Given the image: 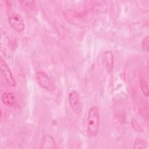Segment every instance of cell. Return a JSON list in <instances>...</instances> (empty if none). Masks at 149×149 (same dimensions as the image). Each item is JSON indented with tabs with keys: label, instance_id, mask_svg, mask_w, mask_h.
<instances>
[{
	"label": "cell",
	"instance_id": "cell-4",
	"mask_svg": "<svg viewBox=\"0 0 149 149\" xmlns=\"http://www.w3.org/2000/svg\"><path fill=\"white\" fill-rule=\"evenodd\" d=\"M0 68L1 73L6 84L10 87H15L16 85V82L13 77V73L8 66L6 62L2 58H1L0 60Z\"/></svg>",
	"mask_w": 149,
	"mask_h": 149
},
{
	"label": "cell",
	"instance_id": "cell-12",
	"mask_svg": "<svg viewBox=\"0 0 149 149\" xmlns=\"http://www.w3.org/2000/svg\"><path fill=\"white\" fill-rule=\"evenodd\" d=\"M141 47L144 51H148L149 49V37L148 36H146L144 38H143L141 42Z\"/></svg>",
	"mask_w": 149,
	"mask_h": 149
},
{
	"label": "cell",
	"instance_id": "cell-11",
	"mask_svg": "<svg viewBox=\"0 0 149 149\" xmlns=\"http://www.w3.org/2000/svg\"><path fill=\"white\" fill-rule=\"evenodd\" d=\"M131 125L132 127L133 128L134 130L138 132H143V127L140 126L139 123L135 119H132L131 121Z\"/></svg>",
	"mask_w": 149,
	"mask_h": 149
},
{
	"label": "cell",
	"instance_id": "cell-9",
	"mask_svg": "<svg viewBox=\"0 0 149 149\" xmlns=\"http://www.w3.org/2000/svg\"><path fill=\"white\" fill-rule=\"evenodd\" d=\"M148 148V143L146 140L140 137H138L135 140L133 144V148Z\"/></svg>",
	"mask_w": 149,
	"mask_h": 149
},
{
	"label": "cell",
	"instance_id": "cell-10",
	"mask_svg": "<svg viewBox=\"0 0 149 149\" xmlns=\"http://www.w3.org/2000/svg\"><path fill=\"white\" fill-rule=\"evenodd\" d=\"M140 86L141 90L143 94V95L146 97H148L149 95V92H148V84L147 82L144 79H140Z\"/></svg>",
	"mask_w": 149,
	"mask_h": 149
},
{
	"label": "cell",
	"instance_id": "cell-8",
	"mask_svg": "<svg viewBox=\"0 0 149 149\" xmlns=\"http://www.w3.org/2000/svg\"><path fill=\"white\" fill-rule=\"evenodd\" d=\"M41 148H56V142L52 136L45 135L42 140Z\"/></svg>",
	"mask_w": 149,
	"mask_h": 149
},
{
	"label": "cell",
	"instance_id": "cell-1",
	"mask_svg": "<svg viewBox=\"0 0 149 149\" xmlns=\"http://www.w3.org/2000/svg\"><path fill=\"white\" fill-rule=\"evenodd\" d=\"M100 115L98 108L93 105L91 107L88 111L86 129L89 136L95 137L99 131Z\"/></svg>",
	"mask_w": 149,
	"mask_h": 149
},
{
	"label": "cell",
	"instance_id": "cell-7",
	"mask_svg": "<svg viewBox=\"0 0 149 149\" xmlns=\"http://www.w3.org/2000/svg\"><path fill=\"white\" fill-rule=\"evenodd\" d=\"M102 60L104 65L106 69L109 72H111L113 69L114 63V57L111 51H107L103 54Z\"/></svg>",
	"mask_w": 149,
	"mask_h": 149
},
{
	"label": "cell",
	"instance_id": "cell-6",
	"mask_svg": "<svg viewBox=\"0 0 149 149\" xmlns=\"http://www.w3.org/2000/svg\"><path fill=\"white\" fill-rule=\"evenodd\" d=\"M2 103L8 108H15L17 104V100L15 94L11 92H5L1 95Z\"/></svg>",
	"mask_w": 149,
	"mask_h": 149
},
{
	"label": "cell",
	"instance_id": "cell-3",
	"mask_svg": "<svg viewBox=\"0 0 149 149\" xmlns=\"http://www.w3.org/2000/svg\"><path fill=\"white\" fill-rule=\"evenodd\" d=\"M36 77L39 86L45 90L52 91L54 90V84L48 74L42 70L37 71Z\"/></svg>",
	"mask_w": 149,
	"mask_h": 149
},
{
	"label": "cell",
	"instance_id": "cell-2",
	"mask_svg": "<svg viewBox=\"0 0 149 149\" xmlns=\"http://www.w3.org/2000/svg\"><path fill=\"white\" fill-rule=\"evenodd\" d=\"M68 101L72 111L78 115H81L82 112V104L79 93L76 90L70 91L68 94Z\"/></svg>",
	"mask_w": 149,
	"mask_h": 149
},
{
	"label": "cell",
	"instance_id": "cell-5",
	"mask_svg": "<svg viewBox=\"0 0 149 149\" xmlns=\"http://www.w3.org/2000/svg\"><path fill=\"white\" fill-rule=\"evenodd\" d=\"M8 22L10 26L17 32H22L25 27L24 22L22 16L19 13H13L8 17Z\"/></svg>",
	"mask_w": 149,
	"mask_h": 149
}]
</instances>
